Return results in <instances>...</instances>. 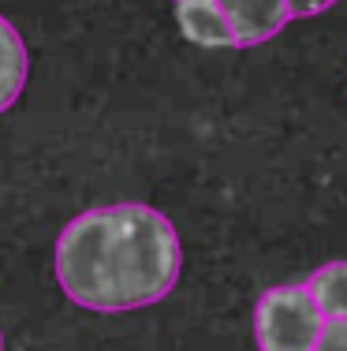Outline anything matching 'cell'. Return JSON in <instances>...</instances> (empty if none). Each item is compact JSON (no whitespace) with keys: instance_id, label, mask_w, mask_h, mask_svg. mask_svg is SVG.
<instances>
[{"instance_id":"cell-1","label":"cell","mask_w":347,"mask_h":351,"mask_svg":"<svg viewBox=\"0 0 347 351\" xmlns=\"http://www.w3.org/2000/svg\"><path fill=\"white\" fill-rule=\"evenodd\" d=\"M183 247L164 213L142 202L97 206L56 239V280L71 303L123 314L161 303L179 280Z\"/></svg>"},{"instance_id":"cell-2","label":"cell","mask_w":347,"mask_h":351,"mask_svg":"<svg viewBox=\"0 0 347 351\" xmlns=\"http://www.w3.org/2000/svg\"><path fill=\"white\" fill-rule=\"evenodd\" d=\"M321 329H325V314L318 311L307 284L269 288L254 306L258 351H313Z\"/></svg>"},{"instance_id":"cell-3","label":"cell","mask_w":347,"mask_h":351,"mask_svg":"<svg viewBox=\"0 0 347 351\" xmlns=\"http://www.w3.org/2000/svg\"><path fill=\"white\" fill-rule=\"evenodd\" d=\"M220 12H224L235 49H254L266 45L269 38H277L287 27L292 12H287V0H220Z\"/></svg>"},{"instance_id":"cell-4","label":"cell","mask_w":347,"mask_h":351,"mask_svg":"<svg viewBox=\"0 0 347 351\" xmlns=\"http://www.w3.org/2000/svg\"><path fill=\"white\" fill-rule=\"evenodd\" d=\"M176 23L187 41L202 49H231V27L220 12V0H176Z\"/></svg>"},{"instance_id":"cell-5","label":"cell","mask_w":347,"mask_h":351,"mask_svg":"<svg viewBox=\"0 0 347 351\" xmlns=\"http://www.w3.org/2000/svg\"><path fill=\"white\" fill-rule=\"evenodd\" d=\"M27 71H30L27 41H23L19 30L0 15V112H8V108L23 97Z\"/></svg>"},{"instance_id":"cell-6","label":"cell","mask_w":347,"mask_h":351,"mask_svg":"<svg viewBox=\"0 0 347 351\" xmlns=\"http://www.w3.org/2000/svg\"><path fill=\"white\" fill-rule=\"evenodd\" d=\"M325 322H347V262H329L307 280Z\"/></svg>"},{"instance_id":"cell-7","label":"cell","mask_w":347,"mask_h":351,"mask_svg":"<svg viewBox=\"0 0 347 351\" xmlns=\"http://www.w3.org/2000/svg\"><path fill=\"white\" fill-rule=\"evenodd\" d=\"M313 351H347V322H325Z\"/></svg>"},{"instance_id":"cell-8","label":"cell","mask_w":347,"mask_h":351,"mask_svg":"<svg viewBox=\"0 0 347 351\" xmlns=\"http://www.w3.org/2000/svg\"><path fill=\"white\" fill-rule=\"evenodd\" d=\"M336 0H287V12H292V19H307V15H321L329 12Z\"/></svg>"},{"instance_id":"cell-9","label":"cell","mask_w":347,"mask_h":351,"mask_svg":"<svg viewBox=\"0 0 347 351\" xmlns=\"http://www.w3.org/2000/svg\"><path fill=\"white\" fill-rule=\"evenodd\" d=\"M0 351H4V332H0Z\"/></svg>"}]
</instances>
